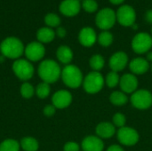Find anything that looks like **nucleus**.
Listing matches in <instances>:
<instances>
[{"label":"nucleus","instance_id":"13","mask_svg":"<svg viewBox=\"0 0 152 151\" xmlns=\"http://www.w3.org/2000/svg\"><path fill=\"white\" fill-rule=\"evenodd\" d=\"M81 7V3L78 0H63L60 4L59 10L64 16L73 17L79 13Z\"/></svg>","mask_w":152,"mask_h":151},{"label":"nucleus","instance_id":"40","mask_svg":"<svg viewBox=\"0 0 152 151\" xmlns=\"http://www.w3.org/2000/svg\"><path fill=\"white\" fill-rule=\"evenodd\" d=\"M78 1H79V2H80V3H81V1H83V0H78Z\"/></svg>","mask_w":152,"mask_h":151},{"label":"nucleus","instance_id":"16","mask_svg":"<svg viewBox=\"0 0 152 151\" xmlns=\"http://www.w3.org/2000/svg\"><path fill=\"white\" fill-rule=\"evenodd\" d=\"M120 88L125 93H134L138 87V79L134 74H125L120 77Z\"/></svg>","mask_w":152,"mask_h":151},{"label":"nucleus","instance_id":"28","mask_svg":"<svg viewBox=\"0 0 152 151\" xmlns=\"http://www.w3.org/2000/svg\"><path fill=\"white\" fill-rule=\"evenodd\" d=\"M20 93L24 99H30L35 94V88L29 82H24L20 85Z\"/></svg>","mask_w":152,"mask_h":151},{"label":"nucleus","instance_id":"19","mask_svg":"<svg viewBox=\"0 0 152 151\" xmlns=\"http://www.w3.org/2000/svg\"><path fill=\"white\" fill-rule=\"evenodd\" d=\"M116 133L115 125L109 122H102L96 127V133L101 139L111 138Z\"/></svg>","mask_w":152,"mask_h":151},{"label":"nucleus","instance_id":"25","mask_svg":"<svg viewBox=\"0 0 152 151\" xmlns=\"http://www.w3.org/2000/svg\"><path fill=\"white\" fill-rule=\"evenodd\" d=\"M51 93L50 85L45 82L39 83L35 88V93L39 99H45L49 96Z\"/></svg>","mask_w":152,"mask_h":151},{"label":"nucleus","instance_id":"33","mask_svg":"<svg viewBox=\"0 0 152 151\" xmlns=\"http://www.w3.org/2000/svg\"><path fill=\"white\" fill-rule=\"evenodd\" d=\"M56 111V108L53 105V104H48L46 106H45L44 109H43V113L45 117H51L55 114Z\"/></svg>","mask_w":152,"mask_h":151},{"label":"nucleus","instance_id":"26","mask_svg":"<svg viewBox=\"0 0 152 151\" xmlns=\"http://www.w3.org/2000/svg\"><path fill=\"white\" fill-rule=\"evenodd\" d=\"M61 18L53 12H49L45 16V23L47 27L53 28H58L61 25Z\"/></svg>","mask_w":152,"mask_h":151},{"label":"nucleus","instance_id":"36","mask_svg":"<svg viewBox=\"0 0 152 151\" xmlns=\"http://www.w3.org/2000/svg\"><path fill=\"white\" fill-rule=\"evenodd\" d=\"M145 20L149 22L152 24V9H150L146 12L145 13Z\"/></svg>","mask_w":152,"mask_h":151},{"label":"nucleus","instance_id":"35","mask_svg":"<svg viewBox=\"0 0 152 151\" xmlns=\"http://www.w3.org/2000/svg\"><path fill=\"white\" fill-rule=\"evenodd\" d=\"M55 34H56L59 37L63 38V37H65L66 35H67V30H66V28H63V27H58L57 29H56Z\"/></svg>","mask_w":152,"mask_h":151},{"label":"nucleus","instance_id":"31","mask_svg":"<svg viewBox=\"0 0 152 151\" xmlns=\"http://www.w3.org/2000/svg\"><path fill=\"white\" fill-rule=\"evenodd\" d=\"M119 81H120V77H119L118 74L115 71L110 72L105 78V82H106L107 85L110 88L116 87L119 84Z\"/></svg>","mask_w":152,"mask_h":151},{"label":"nucleus","instance_id":"6","mask_svg":"<svg viewBox=\"0 0 152 151\" xmlns=\"http://www.w3.org/2000/svg\"><path fill=\"white\" fill-rule=\"evenodd\" d=\"M105 79L103 78L102 75L97 71H94L89 73L83 80V86L85 91L87 93H99L103 85H104Z\"/></svg>","mask_w":152,"mask_h":151},{"label":"nucleus","instance_id":"4","mask_svg":"<svg viewBox=\"0 0 152 151\" xmlns=\"http://www.w3.org/2000/svg\"><path fill=\"white\" fill-rule=\"evenodd\" d=\"M12 72L14 75L23 82H28L32 78L35 73V69L33 64L27 59H18L15 60L12 66Z\"/></svg>","mask_w":152,"mask_h":151},{"label":"nucleus","instance_id":"12","mask_svg":"<svg viewBox=\"0 0 152 151\" xmlns=\"http://www.w3.org/2000/svg\"><path fill=\"white\" fill-rule=\"evenodd\" d=\"M72 102V95L67 90H59L55 92L52 97L53 105L59 109L68 108Z\"/></svg>","mask_w":152,"mask_h":151},{"label":"nucleus","instance_id":"41","mask_svg":"<svg viewBox=\"0 0 152 151\" xmlns=\"http://www.w3.org/2000/svg\"><path fill=\"white\" fill-rule=\"evenodd\" d=\"M151 34H152V27H151Z\"/></svg>","mask_w":152,"mask_h":151},{"label":"nucleus","instance_id":"34","mask_svg":"<svg viewBox=\"0 0 152 151\" xmlns=\"http://www.w3.org/2000/svg\"><path fill=\"white\" fill-rule=\"evenodd\" d=\"M79 145L75 142H69L63 147V151H79Z\"/></svg>","mask_w":152,"mask_h":151},{"label":"nucleus","instance_id":"5","mask_svg":"<svg viewBox=\"0 0 152 151\" xmlns=\"http://www.w3.org/2000/svg\"><path fill=\"white\" fill-rule=\"evenodd\" d=\"M116 21H117L116 12L110 7H105L103 9H101L97 12L95 17V24L102 31H107L111 28H113Z\"/></svg>","mask_w":152,"mask_h":151},{"label":"nucleus","instance_id":"9","mask_svg":"<svg viewBox=\"0 0 152 151\" xmlns=\"http://www.w3.org/2000/svg\"><path fill=\"white\" fill-rule=\"evenodd\" d=\"M24 54L28 61L36 62L41 61L45 54V48L44 44L38 41H33L28 44L24 49Z\"/></svg>","mask_w":152,"mask_h":151},{"label":"nucleus","instance_id":"17","mask_svg":"<svg viewBox=\"0 0 152 151\" xmlns=\"http://www.w3.org/2000/svg\"><path fill=\"white\" fill-rule=\"evenodd\" d=\"M81 146L84 151H102L104 148L102 140L94 135L86 137L83 140Z\"/></svg>","mask_w":152,"mask_h":151},{"label":"nucleus","instance_id":"11","mask_svg":"<svg viewBox=\"0 0 152 151\" xmlns=\"http://www.w3.org/2000/svg\"><path fill=\"white\" fill-rule=\"evenodd\" d=\"M119 142L125 146H134L139 141V133L132 127H121L118 132Z\"/></svg>","mask_w":152,"mask_h":151},{"label":"nucleus","instance_id":"37","mask_svg":"<svg viewBox=\"0 0 152 151\" xmlns=\"http://www.w3.org/2000/svg\"><path fill=\"white\" fill-rule=\"evenodd\" d=\"M107 151H124V150L118 145H112L110 148H108Z\"/></svg>","mask_w":152,"mask_h":151},{"label":"nucleus","instance_id":"8","mask_svg":"<svg viewBox=\"0 0 152 151\" xmlns=\"http://www.w3.org/2000/svg\"><path fill=\"white\" fill-rule=\"evenodd\" d=\"M152 47V36L146 32L136 34L132 41L133 50L139 54L148 53Z\"/></svg>","mask_w":152,"mask_h":151},{"label":"nucleus","instance_id":"10","mask_svg":"<svg viewBox=\"0 0 152 151\" xmlns=\"http://www.w3.org/2000/svg\"><path fill=\"white\" fill-rule=\"evenodd\" d=\"M131 102L138 109H148L152 105V94L148 90L135 91L132 94Z\"/></svg>","mask_w":152,"mask_h":151},{"label":"nucleus","instance_id":"3","mask_svg":"<svg viewBox=\"0 0 152 151\" xmlns=\"http://www.w3.org/2000/svg\"><path fill=\"white\" fill-rule=\"evenodd\" d=\"M63 83L69 88H78L83 84V74L76 65L69 64L61 69V76Z\"/></svg>","mask_w":152,"mask_h":151},{"label":"nucleus","instance_id":"7","mask_svg":"<svg viewBox=\"0 0 152 151\" xmlns=\"http://www.w3.org/2000/svg\"><path fill=\"white\" fill-rule=\"evenodd\" d=\"M118 22L124 27H132L136 20V12L131 5L123 4L116 12Z\"/></svg>","mask_w":152,"mask_h":151},{"label":"nucleus","instance_id":"15","mask_svg":"<svg viewBox=\"0 0 152 151\" xmlns=\"http://www.w3.org/2000/svg\"><path fill=\"white\" fill-rule=\"evenodd\" d=\"M109 63L112 71H121L126 67L128 63V56L124 52H117L110 57Z\"/></svg>","mask_w":152,"mask_h":151},{"label":"nucleus","instance_id":"23","mask_svg":"<svg viewBox=\"0 0 152 151\" xmlns=\"http://www.w3.org/2000/svg\"><path fill=\"white\" fill-rule=\"evenodd\" d=\"M20 142L14 139H5L0 143V151H20Z\"/></svg>","mask_w":152,"mask_h":151},{"label":"nucleus","instance_id":"24","mask_svg":"<svg viewBox=\"0 0 152 151\" xmlns=\"http://www.w3.org/2000/svg\"><path fill=\"white\" fill-rule=\"evenodd\" d=\"M110 101L112 104H114L116 106H122L127 102L128 99H127V96L125 93L116 91L110 94Z\"/></svg>","mask_w":152,"mask_h":151},{"label":"nucleus","instance_id":"1","mask_svg":"<svg viewBox=\"0 0 152 151\" xmlns=\"http://www.w3.org/2000/svg\"><path fill=\"white\" fill-rule=\"evenodd\" d=\"M37 74L42 80L47 84H53L61 76V69L60 65L53 60H44L37 68Z\"/></svg>","mask_w":152,"mask_h":151},{"label":"nucleus","instance_id":"38","mask_svg":"<svg viewBox=\"0 0 152 151\" xmlns=\"http://www.w3.org/2000/svg\"><path fill=\"white\" fill-rule=\"evenodd\" d=\"M109 1L114 5H119V4H122L125 2V0H109Z\"/></svg>","mask_w":152,"mask_h":151},{"label":"nucleus","instance_id":"18","mask_svg":"<svg viewBox=\"0 0 152 151\" xmlns=\"http://www.w3.org/2000/svg\"><path fill=\"white\" fill-rule=\"evenodd\" d=\"M129 68L134 75H142L149 70L150 64L146 59L139 57L131 61L129 63Z\"/></svg>","mask_w":152,"mask_h":151},{"label":"nucleus","instance_id":"2","mask_svg":"<svg viewBox=\"0 0 152 151\" xmlns=\"http://www.w3.org/2000/svg\"><path fill=\"white\" fill-rule=\"evenodd\" d=\"M25 46L20 39L15 36H8L0 44V52L5 58L18 60L24 53Z\"/></svg>","mask_w":152,"mask_h":151},{"label":"nucleus","instance_id":"14","mask_svg":"<svg viewBox=\"0 0 152 151\" xmlns=\"http://www.w3.org/2000/svg\"><path fill=\"white\" fill-rule=\"evenodd\" d=\"M78 41L85 47L93 46L97 41V35L95 30L91 27L83 28L78 34Z\"/></svg>","mask_w":152,"mask_h":151},{"label":"nucleus","instance_id":"32","mask_svg":"<svg viewBox=\"0 0 152 151\" xmlns=\"http://www.w3.org/2000/svg\"><path fill=\"white\" fill-rule=\"evenodd\" d=\"M126 117L122 113H116L113 117V125L118 127H124L126 124Z\"/></svg>","mask_w":152,"mask_h":151},{"label":"nucleus","instance_id":"22","mask_svg":"<svg viewBox=\"0 0 152 151\" xmlns=\"http://www.w3.org/2000/svg\"><path fill=\"white\" fill-rule=\"evenodd\" d=\"M20 145L23 151H37L39 149L37 140L31 136L23 137L20 142Z\"/></svg>","mask_w":152,"mask_h":151},{"label":"nucleus","instance_id":"27","mask_svg":"<svg viewBox=\"0 0 152 151\" xmlns=\"http://www.w3.org/2000/svg\"><path fill=\"white\" fill-rule=\"evenodd\" d=\"M97 41L102 46L108 47L113 43V35L109 31H102L97 36Z\"/></svg>","mask_w":152,"mask_h":151},{"label":"nucleus","instance_id":"30","mask_svg":"<svg viewBox=\"0 0 152 151\" xmlns=\"http://www.w3.org/2000/svg\"><path fill=\"white\" fill-rule=\"evenodd\" d=\"M81 6L88 13H94L98 10V3L96 0H83Z\"/></svg>","mask_w":152,"mask_h":151},{"label":"nucleus","instance_id":"20","mask_svg":"<svg viewBox=\"0 0 152 151\" xmlns=\"http://www.w3.org/2000/svg\"><path fill=\"white\" fill-rule=\"evenodd\" d=\"M55 36H56L55 31L49 27L40 28L37 31V39L38 42L42 43L43 44H48V43H51L52 41H53Z\"/></svg>","mask_w":152,"mask_h":151},{"label":"nucleus","instance_id":"29","mask_svg":"<svg viewBox=\"0 0 152 151\" xmlns=\"http://www.w3.org/2000/svg\"><path fill=\"white\" fill-rule=\"evenodd\" d=\"M90 67L94 70V71H99L104 67V59L102 55L100 54H94L91 57L90 59Z\"/></svg>","mask_w":152,"mask_h":151},{"label":"nucleus","instance_id":"39","mask_svg":"<svg viewBox=\"0 0 152 151\" xmlns=\"http://www.w3.org/2000/svg\"><path fill=\"white\" fill-rule=\"evenodd\" d=\"M147 61H152V52H149L147 54Z\"/></svg>","mask_w":152,"mask_h":151},{"label":"nucleus","instance_id":"21","mask_svg":"<svg viewBox=\"0 0 152 151\" xmlns=\"http://www.w3.org/2000/svg\"><path fill=\"white\" fill-rule=\"evenodd\" d=\"M56 57L61 63L69 65L73 59V52L70 47L67 45H61L56 51Z\"/></svg>","mask_w":152,"mask_h":151}]
</instances>
